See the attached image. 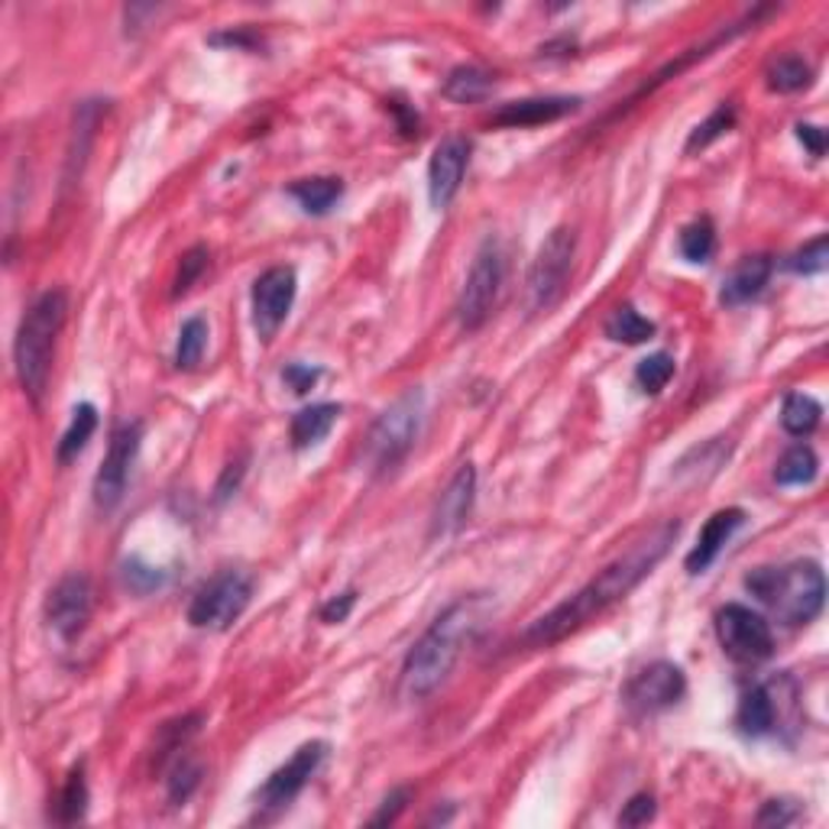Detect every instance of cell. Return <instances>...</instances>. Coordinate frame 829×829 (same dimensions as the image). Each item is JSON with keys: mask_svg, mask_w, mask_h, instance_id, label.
<instances>
[{"mask_svg": "<svg viewBox=\"0 0 829 829\" xmlns=\"http://www.w3.org/2000/svg\"><path fill=\"white\" fill-rule=\"evenodd\" d=\"M677 531H681L677 522H664L652 528L619 561H612L610 568L600 570L583 590H577L570 600L555 607L548 615L535 619L528 625V632H525V642L528 645H555V642L568 639L570 632H577L580 625H587L593 615H600L603 610H610L612 603H619L622 597H629L652 573L657 561L667 555Z\"/></svg>", "mask_w": 829, "mask_h": 829, "instance_id": "obj_1", "label": "cell"}, {"mask_svg": "<svg viewBox=\"0 0 829 829\" xmlns=\"http://www.w3.org/2000/svg\"><path fill=\"white\" fill-rule=\"evenodd\" d=\"M483 622H486V603L480 597L460 600L441 612L402 664V694L408 700L432 697L450 677L464 649L477 639Z\"/></svg>", "mask_w": 829, "mask_h": 829, "instance_id": "obj_2", "label": "cell"}, {"mask_svg": "<svg viewBox=\"0 0 829 829\" xmlns=\"http://www.w3.org/2000/svg\"><path fill=\"white\" fill-rule=\"evenodd\" d=\"M65 314H69L65 292L62 289H49L23 314L17 341H13L17 380H20L23 393L30 395V398H37V402L43 398L45 383H49L55 341H59V331L65 324Z\"/></svg>", "mask_w": 829, "mask_h": 829, "instance_id": "obj_3", "label": "cell"}, {"mask_svg": "<svg viewBox=\"0 0 829 829\" xmlns=\"http://www.w3.org/2000/svg\"><path fill=\"white\" fill-rule=\"evenodd\" d=\"M745 587L768 603L785 625H807L827 600V577L814 561H794L787 568H758L745 577Z\"/></svg>", "mask_w": 829, "mask_h": 829, "instance_id": "obj_4", "label": "cell"}, {"mask_svg": "<svg viewBox=\"0 0 829 829\" xmlns=\"http://www.w3.org/2000/svg\"><path fill=\"white\" fill-rule=\"evenodd\" d=\"M422 422H425V393L408 390L405 395H398L370 428L366 464L376 474H393L395 467L408 457V450L415 447Z\"/></svg>", "mask_w": 829, "mask_h": 829, "instance_id": "obj_5", "label": "cell"}, {"mask_svg": "<svg viewBox=\"0 0 829 829\" xmlns=\"http://www.w3.org/2000/svg\"><path fill=\"white\" fill-rule=\"evenodd\" d=\"M573 247L577 237L570 227H555L545 243L538 247L535 262L528 269V282H525V302L528 311H548L561 302L564 289H568L570 276V260H573Z\"/></svg>", "mask_w": 829, "mask_h": 829, "instance_id": "obj_6", "label": "cell"}, {"mask_svg": "<svg viewBox=\"0 0 829 829\" xmlns=\"http://www.w3.org/2000/svg\"><path fill=\"white\" fill-rule=\"evenodd\" d=\"M250 597H253V580L243 570H224L208 587L198 590V597L188 607V622L195 629L224 632L243 615V610L250 607Z\"/></svg>", "mask_w": 829, "mask_h": 829, "instance_id": "obj_7", "label": "cell"}, {"mask_svg": "<svg viewBox=\"0 0 829 829\" xmlns=\"http://www.w3.org/2000/svg\"><path fill=\"white\" fill-rule=\"evenodd\" d=\"M506 276V257L502 247L496 240H486L480 253L474 257V266L467 272V282L460 289V302H457V318L464 324V331H480L489 318V311L499 299V286Z\"/></svg>", "mask_w": 829, "mask_h": 829, "instance_id": "obj_8", "label": "cell"}, {"mask_svg": "<svg viewBox=\"0 0 829 829\" xmlns=\"http://www.w3.org/2000/svg\"><path fill=\"white\" fill-rule=\"evenodd\" d=\"M716 635L726 655L743 664H758L775 652L771 625L765 622V615H758L743 603H729L716 612Z\"/></svg>", "mask_w": 829, "mask_h": 829, "instance_id": "obj_9", "label": "cell"}, {"mask_svg": "<svg viewBox=\"0 0 829 829\" xmlns=\"http://www.w3.org/2000/svg\"><path fill=\"white\" fill-rule=\"evenodd\" d=\"M687 691V681H684V671L671 661H655L649 667H642L629 687H625V706L639 716H652V713H661L667 706H674L677 700L684 697Z\"/></svg>", "mask_w": 829, "mask_h": 829, "instance_id": "obj_10", "label": "cell"}, {"mask_svg": "<svg viewBox=\"0 0 829 829\" xmlns=\"http://www.w3.org/2000/svg\"><path fill=\"white\" fill-rule=\"evenodd\" d=\"M139 437H143L139 422L121 425L111 437L107 457H104V464H101V470L94 477V502L101 509H114L124 499V489H127V480H131V467L136 460V450H139Z\"/></svg>", "mask_w": 829, "mask_h": 829, "instance_id": "obj_11", "label": "cell"}, {"mask_svg": "<svg viewBox=\"0 0 829 829\" xmlns=\"http://www.w3.org/2000/svg\"><path fill=\"white\" fill-rule=\"evenodd\" d=\"M91 619V583L85 573L62 577L45 600V622L62 642H75Z\"/></svg>", "mask_w": 829, "mask_h": 829, "instance_id": "obj_12", "label": "cell"}, {"mask_svg": "<svg viewBox=\"0 0 829 829\" xmlns=\"http://www.w3.org/2000/svg\"><path fill=\"white\" fill-rule=\"evenodd\" d=\"M296 302V272L289 266L266 269L253 286V328L262 341H272L286 324Z\"/></svg>", "mask_w": 829, "mask_h": 829, "instance_id": "obj_13", "label": "cell"}, {"mask_svg": "<svg viewBox=\"0 0 829 829\" xmlns=\"http://www.w3.org/2000/svg\"><path fill=\"white\" fill-rule=\"evenodd\" d=\"M324 752H328L324 743H308L279 771H272L269 781L257 794V804L262 810H282L286 804H292L299 797V790L311 781V775L318 771V765L324 761Z\"/></svg>", "mask_w": 829, "mask_h": 829, "instance_id": "obj_14", "label": "cell"}, {"mask_svg": "<svg viewBox=\"0 0 829 829\" xmlns=\"http://www.w3.org/2000/svg\"><path fill=\"white\" fill-rule=\"evenodd\" d=\"M470 163V143L464 136H447L441 139L428 163V195L437 211L447 208L454 201V195L460 191V182Z\"/></svg>", "mask_w": 829, "mask_h": 829, "instance_id": "obj_15", "label": "cell"}, {"mask_svg": "<svg viewBox=\"0 0 829 829\" xmlns=\"http://www.w3.org/2000/svg\"><path fill=\"white\" fill-rule=\"evenodd\" d=\"M474 499H477V470L474 464H460V470L454 474V480L447 483V489L441 493L432 516V535H454L460 531L464 522L474 512Z\"/></svg>", "mask_w": 829, "mask_h": 829, "instance_id": "obj_16", "label": "cell"}, {"mask_svg": "<svg viewBox=\"0 0 829 829\" xmlns=\"http://www.w3.org/2000/svg\"><path fill=\"white\" fill-rule=\"evenodd\" d=\"M580 107V97H564V94H548V97H525V101H512L506 107H499L493 114L496 127H541V124H555L561 117H568Z\"/></svg>", "mask_w": 829, "mask_h": 829, "instance_id": "obj_17", "label": "cell"}, {"mask_svg": "<svg viewBox=\"0 0 829 829\" xmlns=\"http://www.w3.org/2000/svg\"><path fill=\"white\" fill-rule=\"evenodd\" d=\"M745 522V512L743 509H723V512H716L709 522L700 528V538L697 545H694V551L687 555V573H703V570L709 568L713 561H716V555L723 551V545L733 538V531Z\"/></svg>", "mask_w": 829, "mask_h": 829, "instance_id": "obj_18", "label": "cell"}, {"mask_svg": "<svg viewBox=\"0 0 829 829\" xmlns=\"http://www.w3.org/2000/svg\"><path fill=\"white\" fill-rule=\"evenodd\" d=\"M771 279V260L768 257H745L726 279H723V292H719V302L723 305H745L752 299L761 296V289L768 286Z\"/></svg>", "mask_w": 829, "mask_h": 829, "instance_id": "obj_19", "label": "cell"}, {"mask_svg": "<svg viewBox=\"0 0 829 829\" xmlns=\"http://www.w3.org/2000/svg\"><path fill=\"white\" fill-rule=\"evenodd\" d=\"M736 723L743 729L745 736L758 739V736H768L775 726H778V706H775V697H771V687H752L748 694L739 703V713H736Z\"/></svg>", "mask_w": 829, "mask_h": 829, "instance_id": "obj_20", "label": "cell"}, {"mask_svg": "<svg viewBox=\"0 0 829 829\" xmlns=\"http://www.w3.org/2000/svg\"><path fill=\"white\" fill-rule=\"evenodd\" d=\"M338 415H341V405H334V402H318V405L302 408L292 418V444L296 447H311V444L324 441L328 432L334 428Z\"/></svg>", "mask_w": 829, "mask_h": 829, "instance_id": "obj_21", "label": "cell"}, {"mask_svg": "<svg viewBox=\"0 0 829 829\" xmlns=\"http://www.w3.org/2000/svg\"><path fill=\"white\" fill-rule=\"evenodd\" d=\"M101 121V101H85L75 114V131H72V146H69V169H65V182H75L82 169H85L87 149L94 139V127Z\"/></svg>", "mask_w": 829, "mask_h": 829, "instance_id": "obj_22", "label": "cell"}, {"mask_svg": "<svg viewBox=\"0 0 829 829\" xmlns=\"http://www.w3.org/2000/svg\"><path fill=\"white\" fill-rule=\"evenodd\" d=\"M289 195L305 208L308 215H328L334 205H338V198L344 195V185H341V178H299L292 188H289Z\"/></svg>", "mask_w": 829, "mask_h": 829, "instance_id": "obj_23", "label": "cell"}, {"mask_svg": "<svg viewBox=\"0 0 829 829\" xmlns=\"http://www.w3.org/2000/svg\"><path fill=\"white\" fill-rule=\"evenodd\" d=\"M493 91V75L480 69V65H457L447 82H444V97L457 101V104H474L483 101Z\"/></svg>", "mask_w": 829, "mask_h": 829, "instance_id": "obj_24", "label": "cell"}, {"mask_svg": "<svg viewBox=\"0 0 829 829\" xmlns=\"http://www.w3.org/2000/svg\"><path fill=\"white\" fill-rule=\"evenodd\" d=\"M820 415H823V408L814 395L790 393L785 398V408H781V425H785L787 435L804 437L820 425Z\"/></svg>", "mask_w": 829, "mask_h": 829, "instance_id": "obj_25", "label": "cell"}, {"mask_svg": "<svg viewBox=\"0 0 829 829\" xmlns=\"http://www.w3.org/2000/svg\"><path fill=\"white\" fill-rule=\"evenodd\" d=\"M94 428H97V408H94L91 402H82V405L72 412V422H69L65 435L59 441V460L69 464L72 457H79L82 447L87 444V437L94 435Z\"/></svg>", "mask_w": 829, "mask_h": 829, "instance_id": "obj_26", "label": "cell"}, {"mask_svg": "<svg viewBox=\"0 0 829 829\" xmlns=\"http://www.w3.org/2000/svg\"><path fill=\"white\" fill-rule=\"evenodd\" d=\"M817 470H820V460H817L814 447L797 444V447H790L785 457L778 460L775 480L781 483V486H804V483H814Z\"/></svg>", "mask_w": 829, "mask_h": 829, "instance_id": "obj_27", "label": "cell"}, {"mask_svg": "<svg viewBox=\"0 0 829 829\" xmlns=\"http://www.w3.org/2000/svg\"><path fill=\"white\" fill-rule=\"evenodd\" d=\"M655 334V324L642 318L635 308H615L607 321V338L619 344H645Z\"/></svg>", "mask_w": 829, "mask_h": 829, "instance_id": "obj_28", "label": "cell"}, {"mask_svg": "<svg viewBox=\"0 0 829 829\" xmlns=\"http://www.w3.org/2000/svg\"><path fill=\"white\" fill-rule=\"evenodd\" d=\"M208 348V324L205 318H188L178 331V348H175V363L178 370H195Z\"/></svg>", "mask_w": 829, "mask_h": 829, "instance_id": "obj_29", "label": "cell"}, {"mask_svg": "<svg viewBox=\"0 0 829 829\" xmlns=\"http://www.w3.org/2000/svg\"><path fill=\"white\" fill-rule=\"evenodd\" d=\"M677 247H681V257H684V260L706 262L716 253V230H713V224L706 218L687 224V227L681 230Z\"/></svg>", "mask_w": 829, "mask_h": 829, "instance_id": "obj_30", "label": "cell"}, {"mask_svg": "<svg viewBox=\"0 0 829 829\" xmlns=\"http://www.w3.org/2000/svg\"><path fill=\"white\" fill-rule=\"evenodd\" d=\"M671 376H674V356L671 353H664V350H657L652 356H645L639 366H635V383L645 390V393L657 395L667 383H671Z\"/></svg>", "mask_w": 829, "mask_h": 829, "instance_id": "obj_31", "label": "cell"}, {"mask_svg": "<svg viewBox=\"0 0 829 829\" xmlns=\"http://www.w3.org/2000/svg\"><path fill=\"white\" fill-rule=\"evenodd\" d=\"M87 810V785H85V771L75 768L69 775V781L59 794V823H79L85 817Z\"/></svg>", "mask_w": 829, "mask_h": 829, "instance_id": "obj_32", "label": "cell"}, {"mask_svg": "<svg viewBox=\"0 0 829 829\" xmlns=\"http://www.w3.org/2000/svg\"><path fill=\"white\" fill-rule=\"evenodd\" d=\"M810 79H814V72H810V65L804 62V59H797V55H785V59H778L771 69H768V85L775 87V91H800V87L810 85Z\"/></svg>", "mask_w": 829, "mask_h": 829, "instance_id": "obj_33", "label": "cell"}, {"mask_svg": "<svg viewBox=\"0 0 829 829\" xmlns=\"http://www.w3.org/2000/svg\"><path fill=\"white\" fill-rule=\"evenodd\" d=\"M736 124V107L733 104H719L703 124H700L697 131L691 133V139H687V153H694V149H703V146H709L716 136H723V133L729 131Z\"/></svg>", "mask_w": 829, "mask_h": 829, "instance_id": "obj_34", "label": "cell"}, {"mask_svg": "<svg viewBox=\"0 0 829 829\" xmlns=\"http://www.w3.org/2000/svg\"><path fill=\"white\" fill-rule=\"evenodd\" d=\"M829 262V243L827 237H817V240H810L804 250H797L794 257H790V269L794 272H804V276H814V272H823Z\"/></svg>", "mask_w": 829, "mask_h": 829, "instance_id": "obj_35", "label": "cell"}, {"mask_svg": "<svg viewBox=\"0 0 829 829\" xmlns=\"http://www.w3.org/2000/svg\"><path fill=\"white\" fill-rule=\"evenodd\" d=\"M205 266H208V250L205 247H195V250H188L185 257H182V266H178V276H175V289L173 296H185L195 282H198V276L205 272Z\"/></svg>", "mask_w": 829, "mask_h": 829, "instance_id": "obj_36", "label": "cell"}, {"mask_svg": "<svg viewBox=\"0 0 829 829\" xmlns=\"http://www.w3.org/2000/svg\"><path fill=\"white\" fill-rule=\"evenodd\" d=\"M198 781H201V768H198L195 761L182 758V761L175 765L173 778H169V797H173L175 804H185V800L191 797V790L198 787Z\"/></svg>", "mask_w": 829, "mask_h": 829, "instance_id": "obj_37", "label": "cell"}, {"mask_svg": "<svg viewBox=\"0 0 829 829\" xmlns=\"http://www.w3.org/2000/svg\"><path fill=\"white\" fill-rule=\"evenodd\" d=\"M655 797L652 794H635L629 804H625V810L619 814V823L622 827H645L649 820H655Z\"/></svg>", "mask_w": 829, "mask_h": 829, "instance_id": "obj_38", "label": "cell"}, {"mask_svg": "<svg viewBox=\"0 0 829 829\" xmlns=\"http://www.w3.org/2000/svg\"><path fill=\"white\" fill-rule=\"evenodd\" d=\"M797 817H800L797 804H790V800H768L765 810L758 814V823H761V827H787V823H794Z\"/></svg>", "mask_w": 829, "mask_h": 829, "instance_id": "obj_39", "label": "cell"}, {"mask_svg": "<svg viewBox=\"0 0 829 829\" xmlns=\"http://www.w3.org/2000/svg\"><path fill=\"white\" fill-rule=\"evenodd\" d=\"M353 603H356V593L353 590H348V593H341V597H334V600H328L324 607H321V619L324 622H344L350 615V610H353Z\"/></svg>", "mask_w": 829, "mask_h": 829, "instance_id": "obj_40", "label": "cell"}, {"mask_svg": "<svg viewBox=\"0 0 829 829\" xmlns=\"http://www.w3.org/2000/svg\"><path fill=\"white\" fill-rule=\"evenodd\" d=\"M282 380L292 386V393H308V390L314 386V380H318V370L302 366V363H292V366H286Z\"/></svg>", "mask_w": 829, "mask_h": 829, "instance_id": "obj_41", "label": "cell"}, {"mask_svg": "<svg viewBox=\"0 0 829 829\" xmlns=\"http://www.w3.org/2000/svg\"><path fill=\"white\" fill-rule=\"evenodd\" d=\"M797 139L810 149V156H823V153H827V131H823V127L797 124Z\"/></svg>", "mask_w": 829, "mask_h": 829, "instance_id": "obj_42", "label": "cell"}, {"mask_svg": "<svg viewBox=\"0 0 829 829\" xmlns=\"http://www.w3.org/2000/svg\"><path fill=\"white\" fill-rule=\"evenodd\" d=\"M405 800H408V790H395L393 797H386V804H383V810L373 817V823L380 827V823H393L395 817H398V810L405 807Z\"/></svg>", "mask_w": 829, "mask_h": 829, "instance_id": "obj_43", "label": "cell"}, {"mask_svg": "<svg viewBox=\"0 0 829 829\" xmlns=\"http://www.w3.org/2000/svg\"><path fill=\"white\" fill-rule=\"evenodd\" d=\"M240 477H243V464H230V467H227V474H224V480L218 483V502H220V499H227V496H230V483L237 486V483H240Z\"/></svg>", "mask_w": 829, "mask_h": 829, "instance_id": "obj_44", "label": "cell"}]
</instances>
